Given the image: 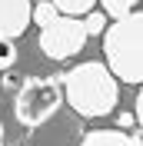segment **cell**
Returning a JSON list of instances; mask_svg holds the SVG:
<instances>
[{
	"label": "cell",
	"mask_w": 143,
	"mask_h": 146,
	"mask_svg": "<svg viewBox=\"0 0 143 146\" xmlns=\"http://www.w3.org/2000/svg\"><path fill=\"white\" fill-rule=\"evenodd\" d=\"M60 86H63V100L87 119L110 116L120 103V80L100 60H87V63H77L73 70H67L60 76Z\"/></svg>",
	"instance_id": "obj_1"
},
{
	"label": "cell",
	"mask_w": 143,
	"mask_h": 146,
	"mask_svg": "<svg viewBox=\"0 0 143 146\" xmlns=\"http://www.w3.org/2000/svg\"><path fill=\"white\" fill-rule=\"evenodd\" d=\"M107 70L123 83H143V10H130L103 30Z\"/></svg>",
	"instance_id": "obj_2"
},
{
	"label": "cell",
	"mask_w": 143,
	"mask_h": 146,
	"mask_svg": "<svg viewBox=\"0 0 143 146\" xmlns=\"http://www.w3.org/2000/svg\"><path fill=\"white\" fill-rule=\"evenodd\" d=\"M63 106V86L57 76H30L20 83L17 100H13V113H17L20 126L37 129Z\"/></svg>",
	"instance_id": "obj_3"
},
{
	"label": "cell",
	"mask_w": 143,
	"mask_h": 146,
	"mask_svg": "<svg viewBox=\"0 0 143 146\" xmlns=\"http://www.w3.org/2000/svg\"><path fill=\"white\" fill-rule=\"evenodd\" d=\"M90 36L83 30V20L80 17H67V13H57L50 23L40 27V50H43L47 60H70L73 53H80L83 43Z\"/></svg>",
	"instance_id": "obj_4"
},
{
	"label": "cell",
	"mask_w": 143,
	"mask_h": 146,
	"mask_svg": "<svg viewBox=\"0 0 143 146\" xmlns=\"http://www.w3.org/2000/svg\"><path fill=\"white\" fill-rule=\"evenodd\" d=\"M30 27V0H0V36L17 40Z\"/></svg>",
	"instance_id": "obj_5"
},
{
	"label": "cell",
	"mask_w": 143,
	"mask_h": 146,
	"mask_svg": "<svg viewBox=\"0 0 143 146\" xmlns=\"http://www.w3.org/2000/svg\"><path fill=\"white\" fill-rule=\"evenodd\" d=\"M80 146H140V143H136V136L120 133V129H90L80 139Z\"/></svg>",
	"instance_id": "obj_6"
},
{
	"label": "cell",
	"mask_w": 143,
	"mask_h": 146,
	"mask_svg": "<svg viewBox=\"0 0 143 146\" xmlns=\"http://www.w3.org/2000/svg\"><path fill=\"white\" fill-rule=\"evenodd\" d=\"M57 7V13H67V17H83V13H90L93 10V3L97 0H50Z\"/></svg>",
	"instance_id": "obj_7"
},
{
	"label": "cell",
	"mask_w": 143,
	"mask_h": 146,
	"mask_svg": "<svg viewBox=\"0 0 143 146\" xmlns=\"http://www.w3.org/2000/svg\"><path fill=\"white\" fill-rule=\"evenodd\" d=\"M83 30H87V36H100L103 30H107V13H103V10L83 13Z\"/></svg>",
	"instance_id": "obj_8"
},
{
	"label": "cell",
	"mask_w": 143,
	"mask_h": 146,
	"mask_svg": "<svg viewBox=\"0 0 143 146\" xmlns=\"http://www.w3.org/2000/svg\"><path fill=\"white\" fill-rule=\"evenodd\" d=\"M97 3H103V13L116 20V17H123V13H130V10H136L140 0H97Z\"/></svg>",
	"instance_id": "obj_9"
},
{
	"label": "cell",
	"mask_w": 143,
	"mask_h": 146,
	"mask_svg": "<svg viewBox=\"0 0 143 146\" xmlns=\"http://www.w3.org/2000/svg\"><path fill=\"white\" fill-rule=\"evenodd\" d=\"M13 63H17V43L7 40V36H0V73L10 70Z\"/></svg>",
	"instance_id": "obj_10"
},
{
	"label": "cell",
	"mask_w": 143,
	"mask_h": 146,
	"mask_svg": "<svg viewBox=\"0 0 143 146\" xmlns=\"http://www.w3.org/2000/svg\"><path fill=\"white\" fill-rule=\"evenodd\" d=\"M136 123L143 126V83H140V93H136Z\"/></svg>",
	"instance_id": "obj_11"
},
{
	"label": "cell",
	"mask_w": 143,
	"mask_h": 146,
	"mask_svg": "<svg viewBox=\"0 0 143 146\" xmlns=\"http://www.w3.org/2000/svg\"><path fill=\"white\" fill-rule=\"evenodd\" d=\"M0 146H3V123H0Z\"/></svg>",
	"instance_id": "obj_12"
},
{
	"label": "cell",
	"mask_w": 143,
	"mask_h": 146,
	"mask_svg": "<svg viewBox=\"0 0 143 146\" xmlns=\"http://www.w3.org/2000/svg\"><path fill=\"white\" fill-rule=\"evenodd\" d=\"M37 3H40V0H37Z\"/></svg>",
	"instance_id": "obj_13"
}]
</instances>
